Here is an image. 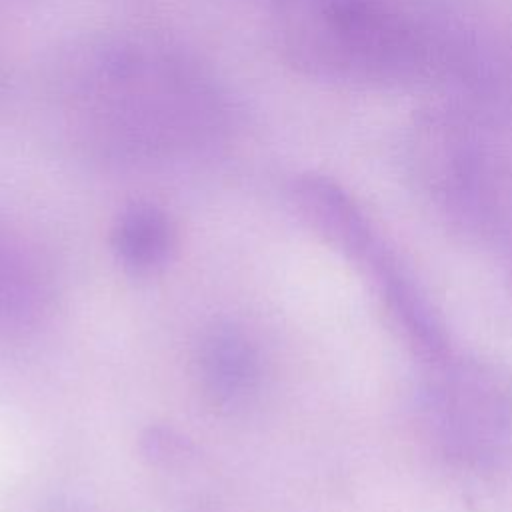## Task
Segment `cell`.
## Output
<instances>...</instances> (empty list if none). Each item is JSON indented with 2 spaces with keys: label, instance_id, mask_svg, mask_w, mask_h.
<instances>
[{
  "label": "cell",
  "instance_id": "277c9868",
  "mask_svg": "<svg viewBox=\"0 0 512 512\" xmlns=\"http://www.w3.org/2000/svg\"><path fill=\"white\" fill-rule=\"evenodd\" d=\"M174 226L168 214L148 202L126 206L112 228V250L132 274L160 270L174 250Z\"/></svg>",
  "mask_w": 512,
  "mask_h": 512
},
{
  "label": "cell",
  "instance_id": "7a4b0ae2",
  "mask_svg": "<svg viewBox=\"0 0 512 512\" xmlns=\"http://www.w3.org/2000/svg\"><path fill=\"white\" fill-rule=\"evenodd\" d=\"M258 354L246 332L234 324H214L196 348V374L204 396L216 408H238L258 384Z\"/></svg>",
  "mask_w": 512,
  "mask_h": 512
},
{
  "label": "cell",
  "instance_id": "6da1fadb",
  "mask_svg": "<svg viewBox=\"0 0 512 512\" xmlns=\"http://www.w3.org/2000/svg\"><path fill=\"white\" fill-rule=\"evenodd\" d=\"M282 16L288 48L310 66L372 72L408 52L402 22L376 0H288Z\"/></svg>",
  "mask_w": 512,
  "mask_h": 512
},
{
  "label": "cell",
  "instance_id": "3957f363",
  "mask_svg": "<svg viewBox=\"0 0 512 512\" xmlns=\"http://www.w3.org/2000/svg\"><path fill=\"white\" fill-rule=\"evenodd\" d=\"M50 304V280L34 250L0 224V330L20 332L40 322Z\"/></svg>",
  "mask_w": 512,
  "mask_h": 512
}]
</instances>
